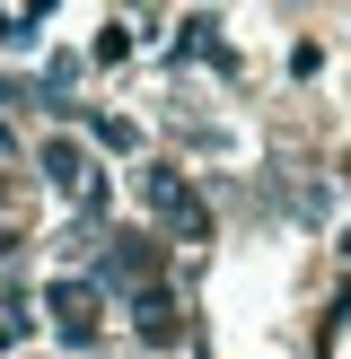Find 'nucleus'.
I'll return each mask as SVG.
<instances>
[{
  "label": "nucleus",
  "instance_id": "f257e3e1",
  "mask_svg": "<svg viewBox=\"0 0 351 359\" xmlns=\"http://www.w3.org/2000/svg\"><path fill=\"white\" fill-rule=\"evenodd\" d=\"M44 167H53V184H79V149H70V140H53Z\"/></svg>",
  "mask_w": 351,
  "mask_h": 359
},
{
  "label": "nucleus",
  "instance_id": "f03ea898",
  "mask_svg": "<svg viewBox=\"0 0 351 359\" xmlns=\"http://www.w3.org/2000/svg\"><path fill=\"white\" fill-rule=\"evenodd\" d=\"M27 27H35V18H9V9H0V44H27Z\"/></svg>",
  "mask_w": 351,
  "mask_h": 359
}]
</instances>
